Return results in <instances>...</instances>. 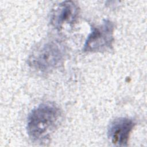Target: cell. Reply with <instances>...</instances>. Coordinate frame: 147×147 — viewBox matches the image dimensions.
Segmentation results:
<instances>
[{"label": "cell", "mask_w": 147, "mask_h": 147, "mask_svg": "<svg viewBox=\"0 0 147 147\" xmlns=\"http://www.w3.org/2000/svg\"><path fill=\"white\" fill-rule=\"evenodd\" d=\"M62 119V112L52 102L41 103L33 109L28 117L27 132L36 143H45L58 127Z\"/></svg>", "instance_id": "cell-1"}, {"label": "cell", "mask_w": 147, "mask_h": 147, "mask_svg": "<svg viewBox=\"0 0 147 147\" xmlns=\"http://www.w3.org/2000/svg\"><path fill=\"white\" fill-rule=\"evenodd\" d=\"M65 55V48L61 42L55 40H48L33 50L28 59V64L39 73L48 74L63 64Z\"/></svg>", "instance_id": "cell-2"}, {"label": "cell", "mask_w": 147, "mask_h": 147, "mask_svg": "<svg viewBox=\"0 0 147 147\" xmlns=\"http://www.w3.org/2000/svg\"><path fill=\"white\" fill-rule=\"evenodd\" d=\"M114 24L108 19L100 24L92 25L83 45L84 52H105L110 51L114 42Z\"/></svg>", "instance_id": "cell-3"}, {"label": "cell", "mask_w": 147, "mask_h": 147, "mask_svg": "<svg viewBox=\"0 0 147 147\" xmlns=\"http://www.w3.org/2000/svg\"><path fill=\"white\" fill-rule=\"evenodd\" d=\"M79 8L75 2L65 1L57 5L51 14V25L57 30L71 26L78 20Z\"/></svg>", "instance_id": "cell-4"}, {"label": "cell", "mask_w": 147, "mask_h": 147, "mask_svg": "<svg viewBox=\"0 0 147 147\" xmlns=\"http://www.w3.org/2000/svg\"><path fill=\"white\" fill-rule=\"evenodd\" d=\"M135 126L136 122L131 118L119 117L114 119L108 127L107 134L110 141L115 146H127Z\"/></svg>", "instance_id": "cell-5"}]
</instances>
